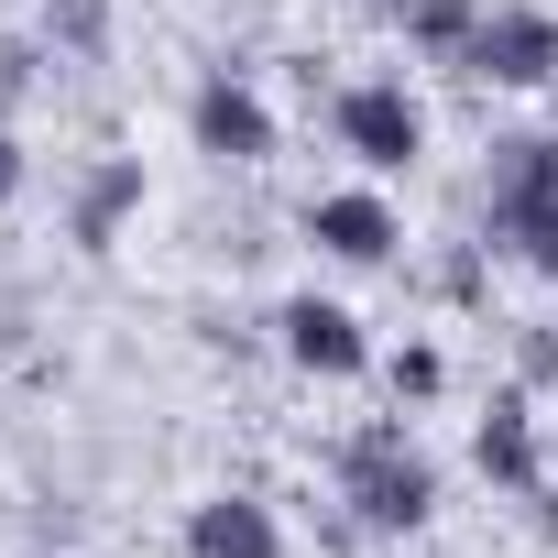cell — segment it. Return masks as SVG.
<instances>
[{"instance_id":"9","label":"cell","mask_w":558,"mask_h":558,"mask_svg":"<svg viewBox=\"0 0 558 558\" xmlns=\"http://www.w3.org/2000/svg\"><path fill=\"white\" fill-rule=\"evenodd\" d=\"M471 460H482V482H504L514 504H547V482H536V416H525V395H504V405L471 427Z\"/></svg>"},{"instance_id":"14","label":"cell","mask_w":558,"mask_h":558,"mask_svg":"<svg viewBox=\"0 0 558 558\" xmlns=\"http://www.w3.org/2000/svg\"><path fill=\"white\" fill-rule=\"evenodd\" d=\"M23 88H34V45L12 34V45H0V99H23Z\"/></svg>"},{"instance_id":"13","label":"cell","mask_w":558,"mask_h":558,"mask_svg":"<svg viewBox=\"0 0 558 558\" xmlns=\"http://www.w3.org/2000/svg\"><path fill=\"white\" fill-rule=\"evenodd\" d=\"M384 373H395V395H405V405H427V395H438V384H449V362H438V351H427V340H416V351H395V362H384Z\"/></svg>"},{"instance_id":"15","label":"cell","mask_w":558,"mask_h":558,"mask_svg":"<svg viewBox=\"0 0 558 558\" xmlns=\"http://www.w3.org/2000/svg\"><path fill=\"white\" fill-rule=\"evenodd\" d=\"M0 197H23V143L0 132Z\"/></svg>"},{"instance_id":"6","label":"cell","mask_w":558,"mask_h":558,"mask_svg":"<svg viewBox=\"0 0 558 558\" xmlns=\"http://www.w3.org/2000/svg\"><path fill=\"white\" fill-rule=\"evenodd\" d=\"M307 241L329 252V263H395L405 252V219H395V197L384 186H329V197H307Z\"/></svg>"},{"instance_id":"5","label":"cell","mask_w":558,"mask_h":558,"mask_svg":"<svg viewBox=\"0 0 558 558\" xmlns=\"http://www.w3.org/2000/svg\"><path fill=\"white\" fill-rule=\"evenodd\" d=\"M274 340H286V362L318 373V384L373 373V340H362V318H351L340 296H286V307H274Z\"/></svg>"},{"instance_id":"1","label":"cell","mask_w":558,"mask_h":558,"mask_svg":"<svg viewBox=\"0 0 558 558\" xmlns=\"http://www.w3.org/2000/svg\"><path fill=\"white\" fill-rule=\"evenodd\" d=\"M482 230H493V241H504L525 274H547V286H558V143H547V132H514V143H493Z\"/></svg>"},{"instance_id":"11","label":"cell","mask_w":558,"mask_h":558,"mask_svg":"<svg viewBox=\"0 0 558 558\" xmlns=\"http://www.w3.org/2000/svg\"><path fill=\"white\" fill-rule=\"evenodd\" d=\"M405 34H416L438 66H460V56H471V34H482V0H405Z\"/></svg>"},{"instance_id":"2","label":"cell","mask_w":558,"mask_h":558,"mask_svg":"<svg viewBox=\"0 0 558 558\" xmlns=\"http://www.w3.org/2000/svg\"><path fill=\"white\" fill-rule=\"evenodd\" d=\"M340 504H351L373 536H416V525L438 514V460L384 416V427H362V438L340 449Z\"/></svg>"},{"instance_id":"4","label":"cell","mask_w":558,"mask_h":558,"mask_svg":"<svg viewBox=\"0 0 558 558\" xmlns=\"http://www.w3.org/2000/svg\"><path fill=\"white\" fill-rule=\"evenodd\" d=\"M482 88H547L558 77V12H536V0H482V34L460 56Z\"/></svg>"},{"instance_id":"12","label":"cell","mask_w":558,"mask_h":558,"mask_svg":"<svg viewBox=\"0 0 558 558\" xmlns=\"http://www.w3.org/2000/svg\"><path fill=\"white\" fill-rule=\"evenodd\" d=\"M45 34H56L66 56H99V45H110V0H56V12H45Z\"/></svg>"},{"instance_id":"3","label":"cell","mask_w":558,"mask_h":558,"mask_svg":"<svg viewBox=\"0 0 558 558\" xmlns=\"http://www.w3.org/2000/svg\"><path fill=\"white\" fill-rule=\"evenodd\" d=\"M340 154L362 165V175H405L416 154H427V110H416V88L405 77H362V88H340Z\"/></svg>"},{"instance_id":"7","label":"cell","mask_w":558,"mask_h":558,"mask_svg":"<svg viewBox=\"0 0 558 558\" xmlns=\"http://www.w3.org/2000/svg\"><path fill=\"white\" fill-rule=\"evenodd\" d=\"M186 132H197V154H219V165H274V110H263L252 77H208V88L186 99Z\"/></svg>"},{"instance_id":"10","label":"cell","mask_w":558,"mask_h":558,"mask_svg":"<svg viewBox=\"0 0 558 558\" xmlns=\"http://www.w3.org/2000/svg\"><path fill=\"white\" fill-rule=\"evenodd\" d=\"M132 208H143V154H110V165L77 186V252H110Z\"/></svg>"},{"instance_id":"8","label":"cell","mask_w":558,"mask_h":558,"mask_svg":"<svg viewBox=\"0 0 558 558\" xmlns=\"http://www.w3.org/2000/svg\"><path fill=\"white\" fill-rule=\"evenodd\" d=\"M186 558H286V525L263 493H208L186 504Z\"/></svg>"}]
</instances>
